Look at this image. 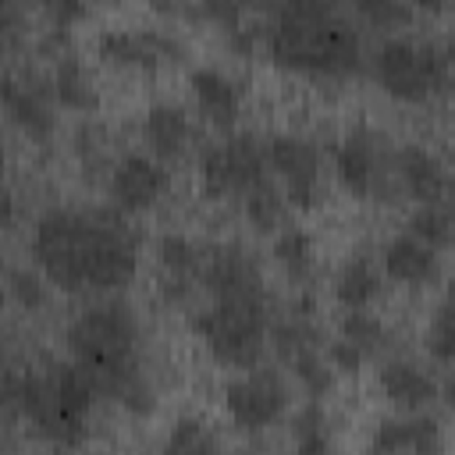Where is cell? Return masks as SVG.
<instances>
[{
    "instance_id": "obj_1",
    "label": "cell",
    "mask_w": 455,
    "mask_h": 455,
    "mask_svg": "<svg viewBox=\"0 0 455 455\" xmlns=\"http://www.w3.org/2000/svg\"><path fill=\"white\" fill-rule=\"evenodd\" d=\"M32 256L64 291H114L132 281L139 242L107 206H50L32 228Z\"/></svg>"
},
{
    "instance_id": "obj_2",
    "label": "cell",
    "mask_w": 455,
    "mask_h": 455,
    "mask_svg": "<svg viewBox=\"0 0 455 455\" xmlns=\"http://www.w3.org/2000/svg\"><path fill=\"white\" fill-rule=\"evenodd\" d=\"M68 348L100 395L121 402L128 412L153 409V387L139 355V323L124 302L85 306L68 323Z\"/></svg>"
},
{
    "instance_id": "obj_3",
    "label": "cell",
    "mask_w": 455,
    "mask_h": 455,
    "mask_svg": "<svg viewBox=\"0 0 455 455\" xmlns=\"http://www.w3.org/2000/svg\"><path fill=\"white\" fill-rule=\"evenodd\" d=\"M267 50L277 64L309 75H352L363 64L359 28L323 0L284 4L263 25Z\"/></svg>"
},
{
    "instance_id": "obj_4",
    "label": "cell",
    "mask_w": 455,
    "mask_h": 455,
    "mask_svg": "<svg viewBox=\"0 0 455 455\" xmlns=\"http://www.w3.org/2000/svg\"><path fill=\"white\" fill-rule=\"evenodd\" d=\"M100 391L89 373L71 363H46L36 370L7 373V402L32 423L53 448H78L89 430V412Z\"/></svg>"
},
{
    "instance_id": "obj_5",
    "label": "cell",
    "mask_w": 455,
    "mask_h": 455,
    "mask_svg": "<svg viewBox=\"0 0 455 455\" xmlns=\"http://www.w3.org/2000/svg\"><path fill=\"white\" fill-rule=\"evenodd\" d=\"M188 323L217 363L252 370L270 338V299L267 291L213 299L206 309L192 313Z\"/></svg>"
},
{
    "instance_id": "obj_6",
    "label": "cell",
    "mask_w": 455,
    "mask_h": 455,
    "mask_svg": "<svg viewBox=\"0 0 455 455\" xmlns=\"http://www.w3.org/2000/svg\"><path fill=\"white\" fill-rule=\"evenodd\" d=\"M377 82L398 100H427L448 85L451 68L441 43L416 36H387L373 53Z\"/></svg>"
},
{
    "instance_id": "obj_7",
    "label": "cell",
    "mask_w": 455,
    "mask_h": 455,
    "mask_svg": "<svg viewBox=\"0 0 455 455\" xmlns=\"http://www.w3.org/2000/svg\"><path fill=\"white\" fill-rule=\"evenodd\" d=\"M270 167V146H263L249 132L224 135L203 153V188L213 199L245 196L259 181H267Z\"/></svg>"
},
{
    "instance_id": "obj_8",
    "label": "cell",
    "mask_w": 455,
    "mask_h": 455,
    "mask_svg": "<svg viewBox=\"0 0 455 455\" xmlns=\"http://www.w3.org/2000/svg\"><path fill=\"white\" fill-rule=\"evenodd\" d=\"M224 409L242 430H263L288 409V387L274 370H245L224 384Z\"/></svg>"
},
{
    "instance_id": "obj_9",
    "label": "cell",
    "mask_w": 455,
    "mask_h": 455,
    "mask_svg": "<svg viewBox=\"0 0 455 455\" xmlns=\"http://www.w3.org/2000/svg\"><path fill=\"white\" fill-rule=\"evenodd\" d=\"M338 178L352 196L384 199L391 196V171L380 149V139L370 128H355L338 146Z\"/></svg>"
},
{
    "instance_id": "obj_10",
    "label": "cell",
    "mask_w": 455,
    "mask_h": 455,
    "mask_svg": "<svg viewBox=\"0 0 455 455\" xmlns=\"http://www.w3.org/2000/svg\"><path fill=\"white\" fill-rule=\"evenodd\" d=\"M199 288H206L213 299L267 291V284H263V270H259L256 256H252L245 245H238V242L210 245V249L203 252Z\"/></svg>"
},
{
    "instance_id": "obj_11",
    "label": "cell",
    "mask_w": 455,
    "mask_h": 455,
    "mask_svg": "<svg viewBox=\"0 0 455 455\" xmlns=\"http://www.w3.org/2000/svg\"><path fill=\"white\" fill-rule=\"evenodd\" d=\"M267 146H270V167L281 174L288 199L302 210L313 206L316 192H320V153H316V146L302 135H291V132L274 135Z\"/></svg>"
},
{
    "instance_id": "obj_12",
    "label": "cell",
    "mask_w": 455,
    "mask_h": 455,
    "mask_svg": "<svg viewBox=\"0 0 455 455\" xmlns=\"http://www.w3.org/2000/svg\"><path fill=\"white\" fill-rule=\"evenodd\" d=\"M171 185V174L160 160L146 153H124L110 171V199L121 210H146L153 206Z\"/></svg>"
},
{
    "instance_id": "obj_13",
    "label": "cell",
    "mask_w": 455,
    "mask_h": 455,
    "mask_svg": "<svg viewBox=\"0 0 455 455\" xmlns=\"http://www.w3.org/2000/svg\"><path fill=\"white\" fill-rule=\"evenodd\" d=\"M4 103H7V114L14 117V124L28 139L46 142L53 135V89L43 85L36 75H28V78L7 75L4 78Z\"/></svg>"
},
{
    "instance_id": "obj_14",
    "label": "cell",
    "mask_w": 455,
    "mask_h": 455,
    "mask_svg": "<svg viewBox=\"0 0 455 455\" xmlns=\"http://www.w3.org/2000/svg\"><path fill=\"white\" fill-rule=\"evenodd\" d=\"M96 43L107 60L135 64V68H153L160 57H171L181 50V43L160 28H103Z\"/></svg>"
},
{
    "instance_id": "obj_15",
    "label": "cell",
    "mask_w": 455,
    "mask_h": 455,
    "mask_svg": "<svg viewBox=\"0 0 455 455\" xmlns=\"http://www.w3.org/2000/svg\"><path fill=\"white\" fill-rule=\"evenodd\" d=\"M203 245H196L185 235H164L156 245V263H160V288L167 299H185L199 288V270H203Z\"/></svg>"
},
{
    "instance_id": "obj_16",
    "label": "cell",
    "mask_w": 455,
    "mask_h": 455,
    "mask_svg": "<svg viewBox=\"0 0 455 455\" xmlns=\"http://www.w3.org/2000/svg\"><path fill=\"white\" fill-rule=\"evenodd\" d=\"M395 178L419 203H441V196L448 188L444 164L430 149H423V146H402L398 149V156H395Z\"/></svg>"
},
{
    "instance_id": "obj_17",
    "label": "cell",
    "mask_w": 455,
    "mask_h": 455,
    "mask_svg": "<svg viewBox=\"0 0 455 455\" xmlns=\"http://www.w3.org/2000/svg\"><path fill=\"white\" fill-rule=\"evenodd\" d=\"M437 249L419 242L416 235H395L384 245V270L402 284H427L437 277Z\"/></svg>"
},
{
    "instance_id": "obj_18",
    "label": "cell",
    "mask_w": 455,
    "mask_h": 455,
    "mask_svg": "<svg viewBox=\"0 0 455 455\" xmlns=\"http://www.w3.org/2000/svg\"><path fill=\"white\" fill-rule=\"evenodd\" d=\"M192 96L199 103V110L217 121V124H231L238 117V107H242V89L231 75H224L220 68H196L192 71Z\"/></svg>"
},
{
    "instance_id": "obj_19",
    "label": "cell",
    "mask_w": 455,
    "mask_h": 455,
    "mask_svg": "<svg viewBox=\"0 0 455 455\" xmlns=\"http://www.w3.org/2000/svg\"><path fill=\"white\" fill-rule=\"evenodd\" d=\"M380 387L398 409H423L437 395V384L430 380V373H423V366H416L409 359L384 363L380 366Z\"/></svg>"
},
{
    "instance_id": "obj_20",
    "label": "cell",
    "mask_w": 455,
    "mask_h": 455,
    "mask_svg": "<svg viewBox=\"0 0 455 455\" xmlns=\"http://www.w3.org/2000/svg\"><path fill=\"white\" fill-rule=\"evenodd\" d=\"M146 139L156 156H178L192 139V121L178 103H153L146 114Z\"/></svg>"
},
{
    "instance_id": "obj_21",
    "label": "cell",
    "mask_w": 455,
    "mask_h": 455,
    "mask_svg": "<svg viewBox=\"0 0 455 455\" xmlns=\"http://www.w3.org/2000/svg\"><path fill=\"white\" fill-rule=\"evenodd\" d=\"M50 89H53V100L71 107V110H96V103H100L92 75L82 68V60L75 53L57 57L53 75H50Z\"/></svg>"
},
{
    "instance_id": "obj_22",
    "label": "cell",
    "mask_w": 455,
    "mask_h": 455,
    "mask_svg": "<svg viewBox=\"0 0 455 455\" xmlns=\"http://www.w3.org/2000/svg\"><path fill=\"white\" fill-rule=\"evenodd\" d=\"M380 291V277H377V267L370 263V256H352L341 270H338V281H334V295L341 306L348 309H366Z\"/></svg>"
},
{
    "instance_id": "obj_23",
    "label": "cell",
    "mask_w": 455,
    "mask_h": 455,
    "mask_svg": "<svg viewBox=\"0 0 455 455\" xmlns=\"http://www.w3.org/2000/svg\"><path fill=\"white\" fill-rule=\"evenodd\" d=\"M409 235H416L430 249H444L455 238V217L441 203H419L416 213L409 217Z\"/></svg>"
},
{
    "instance_id": "obj_24",
    "label": "cell",
    "mask_w": 455,
    "mask_h": 455,
    "mask_svg": "<svg viewBox=\"0 0 455 455\" xmlns=\"http://www.w3.org/2000/svg\"><path fill=\"white\" fill-rule=\"evenodd\" d=\"M291 455H334L331 434H327V416L320 402H309L295 416V451Z\"/></svg>"
},
{
    "instance_id": "obj_25",
    "label": "cell",
    "mask_w": 455,
    "mask_h": 455,
    "mask_svg": "<svg viewBox=\"0 0 455 455\" xmlns=\"http://www.w3.org/2000/svg\"><path fill=\"white\" fill-rule=\"evenodd\" d=\"M242 206H245V217L259 228V231H274L281 220H284V196H281V188L267 178V181H259L256 188H249L245 196H242Z\"/></svg>"
},
{
    "instance_id": "obj_26",
    "label": "cell",
    "mask_w": 455,
    "mask_h": 455,
    "mask_svg": "<svg viewBox=\"0 0 455 455\" xmlns=\"http://www.w3.org/2000/svg\"><path fill=\"white\" fill-rule=\"evenodd\" d=\"M274 256L284 267V274L295 277V281H306L313 274V238L306 231H299V228H288V231L277 235Z\"/></svg>"
},
{
    "instance_id": "obj_27",
    "label": "cell",
    "mask_w": 455,
    "mask_h": 455,
    "mask_svg": "<svg viewBox=\"0 0 455 455\" xmlns=\"http://www.w3.org/2000/svg\"><path fill=\"white\" fill-rule=\"evenodd\" d=\"M164 455H220V444L203 419H178L164 441Z\"/></svg>"
},
{
    "instance_id": "obj_28",
    "label": "cell",
    "mask_w": 455,
    "mask_h": 455,
    "mask_svg": "<svg viewBox=\"0 0 455 455\" xmlns=\"http://www.w3.org/2000/svg\"><path fill=\"white\" fill-rule=\"evenodd\" d=\"M341 338L348 345H355L363 355H370V352H377L387 341V331H384V323L370 309H348L345 320H341Z\"/></svg>"
},
{
    "instance_id": "obj_29",
    "label": "cell",
    "mask_w": 455,
    "mask_h": 455,
    "mask_svg": "<svg viewBox=\"0 0 455 455\" xmlns=\"http://www.w3.org/2000/svg\"><path fill=\"white\" fill-rule=\"evenodd\" d=\"M427 348H430L434 359L455 363V288L437 306V313H434V320L427 327Z\"/></svg>"
},
{
    "instance_id": "obj_30",
    "label": "cell",
    "mask_w": 455,
    "mask_h": 455,
    "mask_svg": "<svg viewBox=\"0 0 455 455\" xmlns=\"http://www.w3.org/2000/svg\"><path fill=\"white\" fill-rule=\"evenodd\" d=\"M288 363H291L295 377L302 380V387L309 391V398H313V402H316L320 395H327V391H331V384H334V370H331V359H323V355H320V348H306V352L291 355Z\"/></svg>"
},
{
    "instance_id": "obj_31",
    "label": "cell",
    "mask_w": 455,
    "mask_h": 455,
    "mask_svg": "<svg viewBox=\"0 0 455 455\" xmlns=\"http://www.w3.org/2000/svg\"><path fill=\"white\" fill-rule=\"evenodd\" d=\"M370 455H409V419H384L370 437Z\"/></svg>"
},
{
    "instance_id": "obj_32",
    "label": "cell",
    "mask_w": 455,
    "mask_h": 455,
    "mask_svg": "<svg viewBox=\"0 0 455 455\" xmlns=\"http://www.w3.org/2000/svg\"><path fill=\"white\" fill-rule=\"evenodd\" d=\"M444 437L437 419L430 416H409V455H441Z\"/></svg>"
},
{
    "instance_id": "obj_33",
    "label": "cell",
    "mask_w": 455,
    "mask_h": 455,
    "mask_svg": "<svg viewBox=\"0 0 455 455\" xmlns=\"http://www.w3.org/2000/svg\"><path fill=\"white\" fill-rule=\"evenodd\" d=\"M11 291L25 309H39L46 302V291L32 270H11Z\"/></svg>"
},
{
    "instance_id": "obj_34",
    "label": "cell",
    "mask_w": 455,
    "mask_h": 455,
    "mask_svg": "<svg viewBox=\"0 0 455 455\" xmlns=\"http://www.w3.org/2000/svg\"><path fill=\"white\" fill-rule=\"evenodd\" d=\"M355 11H359L363 18H370V21H377V25H398V21H405V18L412 14V7H405V4H387V0H363Z\"/></svg>"
},
{
    "instance_id": "obj_35",
    "label": "cell",
    "mask_w": 455,
    "mask_h": 455,
    "mask_svg": "<svg viewBox=\"0 0 455 455\" xmlns=\"http://www.w3.org/2000/svg\"><path fill=\"white\" fill-rule=\"evenodd\" d=\"M327 359H331V366H338L341 373H355V370L363 366V359H366V355H363L355 345H348L345 338H338V341L327 348Z\"/></svg>"
},
{
    "instance_id": "obj_36",
    "label": "cell",
    "mask_w": 455,
    "mask_h": 455,
    "mask_svg": "<svg viewBox=\"0 0 455 455\" xmlns=\"http://www.w3.org/2000/svg\"><path fill=\"white\" fill-rule=\"evenodd\" d=\"M46 11H50V18H53V25H68V18L85 14V7H82V4H75V0H57V4H46Z\"/></svg>"
},
{
    "instance_id": "obj_37",
    "label": "cell",
    "mask_w": 455,
    "mask_h": 455,
    "mask_svg": "<svg viewBox=\"0 0 455 455\" xmlns=\"http://www.w3.org/2000/svg\"><path fill=\"white\" fill-rule=\"evenodd\" d=\"M444 395H448V405H451V412H455V377L444 384Z\"/></svg>"
}]
</instances>
